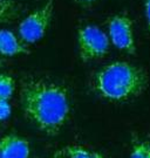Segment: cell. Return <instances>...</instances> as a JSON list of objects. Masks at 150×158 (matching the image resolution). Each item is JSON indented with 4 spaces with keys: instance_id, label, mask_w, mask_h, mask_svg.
<instances>
[{
    "instance_id": "1",
    "label": "cell",
    "mask_w": 150,
    "mask_h": 158,
    "mask_svg": "<svg viewBox=\"0 0 150 158\" xmlns=\"http://www.w3.org/2000/svg\"><path fill=\"white\" fill-rule=\"evenodd\" d=\"M20 96L26 117L46 134L55 135L67 122L71 103L63 85L44 79H27L22 82Z\"/></svg>"
},
{
    "instance_id": "2",
    "label": "cell",
    "mask_w": 150,
    "mask_h": 158,
    "mask_svg": "<svg viewBox=\"0 0 150 158\" xmlns=\"http://www.w3.org/2000/svg\"><path fill=\"white\" fill-rule=\"evenodd\" d=\"M147 74L131 63L117 61L101 68L92 80V88L101 97L111 102L133 100L145 90Z\"/></svg>"
},
{
    "instance_id": "3",
    "label": "cell",
    "mask_w": 150,
    "mask_h": 158,
    "mask_svg": "<svg viewBox=\"0 0 150 158\" xmlns=\"http://www.w3.org/2000/svg\"><path fill=\"white\" fill-rule=\"evenodd\" d=\"M54 12L53 0H47L44 6L33 11L19 25V36L25 44H34L44 38L49 27Z\"/></svg>"
},
{
    "instance_id": "4",
    "label": "cell",
    "mask_w": 150,
    "mask_h": 158,
    "mask_svg": "<svg viewBox=\"0 0 150 158\" xmlns=\"http://www.w3.org/2000/svg\"><path fill=\"white\" fill-rule=\"evenodd\" d=\"M109 38L103 31L94 25L79 29V54L84 62H89L106 55L109 51Z\"/></svg>"
},
{
    "instance_id": "5",
    "label": "cell",
    "mask_w": 150,
    "mask_h": 158,
    "mask_svg": "<svg viewBox=\"0 0 150 158\" xmlns=\"http://www.w3.org/2000/svg\"><path fill=\"white\" fill-rule=\"evenodd\" d=\"M108 33L109 41L116 48L129 54L136 52L135 39H134L133 21L127 15H114L108 21Z\"/></svg>"
},
{
    "instance_id": "6",
    "label": "cell",
    "mask_w": 150,
    "mask_h": 158,
    "mask_svg": "<svg viewBox=\"0 0 150 158\" xmlns=\"http://www.w3.org/2000/svg\"><path fill=\"white\" fill-rule=\"evenodd\" d=\"M29 144L17 135H6L0 138V158H28Z\"/></svg>"
},
{
    "instance_id": "7",
    "label": "cell",
    "mask_w": 150,
    "mask_h": 158,
    "mask_svg": "<svg viewBox=\"0 0 150 158\" xmlns=\"http://www.w3.org/2000/svg\"><path fill=\"white\" fill-rule=\"evenodd\" d=\"M28 53L29 51L26 45L13 32L0 29V54L6 56H15Z\"/></svg>"
},
{
    "instance_id": "8",
    "label": "cell",
    "mask_w": 150,
    "mask_h": 158,
    "mask_svg": "<svg viewBox=\"0 0 150 158\" xmlns=\"http://www.w3.org/2000/svg\"><path fill=\"white\" fill-rule=\"evenodd\" d=\"M20 15V6L14 0H0V23H11Z\"/></svg>"
},
{
    "instance_id": "9",
    "label": "cell",
    "mask_w": 150,
    "mask_h": 158,
    "mask_svg": "<svg viewBox=\"0 0 150 158\" xmlns=\"http://www.w3.org/2000/svg\"><path fill=\"white\" fill-rule=\"evenodd\" d=\"M68 158H106L102 153L88 150L80 145H69L66 148Z\"/></svg>"
},
{
    "instance_id": "10",
    "label": "cell",
    "mask_w": 150,
    "mask_h": 158,
    "mask_svg": "<svg viewBox=\"0 0 150 158\" xmlns=\"http://www.w3.org/2000/svg\"><path fill=\"white\" fill-rule=\"evenodd\" d=\"M15 90V82L12 76L1 74L0 75V100H10Z\"/></svg>"
},
{
    "instance_id": "11",
    "label": "cell",
    "mask_w": 150,
    "mask_h": 158,
    "mask_svg": "<svg viewBox=\"0 0 150 158\" xmlns=\"http://www.w3.org/2000/svg\"><path fill=\"white\" fill-rule=\"evenodd\" d=\"M130 158H150V142H134Z\"/></svg>"
},
{
    "instance_id": "12",
    "label": "cell",
    "mask_w": 150,
    "mask_h": 158,
    "mask_svg": "<svg viewBox=\"0 0 150 158\" xmlns=\"http://www.w3.org/2000/svg\"><path fill=\"white\" fill-rule=\"evenodd\" d=\"M11 115V104L7 100H0V121H4Z\"/></svg>"
},
{
    "instance_id": "13",
    "label": "cell",
    "mask_w": 150,
    "mask_h": 158,
    "mask_svg": "<svg viewBox=\"0 0 150 158\" xmlns=\"http://www.w3.org/2000/svg\"><path fill=\"white\" fill-rule=\"evenodd\" d=\"M144 11H145V19H147V23H148V28H149V31H150V0H145Z\"/></svg>"
},
{
    "instance_id": "14",
    "label": "cell",
    "mask_w": 150,
    "mask_h": 158,
    "mask_svg": "<svg viewBox=\"0 0 150 158\" xmlns=\"http://www.w3.org/2000/svg\"><path fill=\"white\" fill-rule=\"evenodd\" d=\"M79 4H81V5H92V4H94L96 1H99V0H76Z\"/></svg>"
},
{
    "instance_id": "15",
    "label": "cell",
    "mask_w": 150,
    "mask_h": 158,
    "mask_svg": "<svg viewBox=\"0 0 150 158\" xmlns=\"http://www.w3.org/2000/svg\"><path fill=\"white\" fill-rule=\"evenodd\" d=\"M49 158H63L62 156H53V157H49Z\"/></svg>"
},
{
    "instance_id": "16",
    "label": "cell",
    "mask_w": 150,
    "mask_h": 158,
    "mask_svg": "<svg viewBox=\"0 0 150 158\" xmlns=\"http://www.w3.org/2000/svg\"><path fill=\"white\" fill-rule=\"evenodd\" d=\"M0 66H1V61H0Z\"/></svg>"
}]
</instances>
